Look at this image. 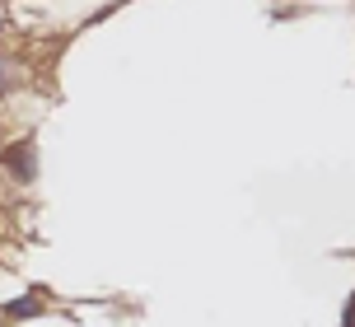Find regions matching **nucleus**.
Segmentation results:
<instances>
[{
  "label": "nucleus",
  "mask_w": 355,
  "mask_h": 327,
  "mask_svg": "<svg viewBox=\"0 0 355 327\" xmlns=\"http://www.w3.org/2000/svg\"><path fill=\"white\" fill-rule=\"evenodd\" d=\"M10 168H15L19 178H28L33 168H28V150H10Z\"/></svg>",
  "instance_id": "obj_1"
},
{
  "label": "nucleus",
  "mask_w": 355,
  "mask_h": 327,
  "mask_svg": "<svg viewBox=\"0 0 355 327\" xmlns=\"http://www.w3.org/2000/svg\"><path fill=\"white\" fill-rule=\"evenodd\" d=\"M341 327H355V294H351V304H346V313H341Z\"/></svg>",
  "instance_id": "obj_2"
}]
</instances>
